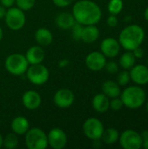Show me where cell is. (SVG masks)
<instances>
[{"label": "cell", "instance_id": "obj_41", "mask_svg": "<svg viewBox=\"0 0 148 149\" xmlns=\"http://www.w3.org/2000/svg\"><path fill=\"white\" fill-rule=\"evenodd\" d=\"M3 29H2L1 26H0V42H1V40H2V38H3Z\"/></svg>", "mask_w": 148, "mask_h": 149}, {"label": "cell", "instance_id": "obj_28", "mask_svg": "<svg viewBox=\"0 0 148 149\" xmlns=\"http://www.w3.org/2000/svg\"><path fill=\"white\" fill-rule=\"evenodd\" d=\"M71 29H72V36L73 39L77 40V41L81 40V36H82L84 25L76 22Z\"/></svg>", "mask_w": 148, "mask_h": 149}, {"label": "cell", "instance_id": "obj_17", "mask_svg": "<svg viewBox=\"0 0 148 149\" xmlns=\"http://www.w3.org/2000/svg\"><path fill=\"white\" fill-rule=\"evenodd\" d=\"M11 131L17 135H24L30 129V122L24 116H17L14 118L10 123Z\"/></svg>", "mask_w": 148, "mask_h": 149}, {"label": "cell", "instance_id": "obj_32", "mask_svg": "<svg viewBox=\"0 0 148 149\" xmlns=\"http://www.w3.org/2000/svg\"><path fill=\"white\" fill-rule=\"evenodd\" d=\"M51 1L56 6L60 8L67 7L73 3V0H51Z\"/></svg>", "mask_w": 148, "mask_h": 149}, {"label": "cell", "instance_id": "obj_4", "mask_svg": "<svg viewBox=\"0 0 148 149\" xmlns=\"http://www.w3.org/2000/svg\"><path fill=\"white\" fill-rule=\"evenodd\" d=\"M4 67L10 74L21 76L26 72L29 67V63L24 55L20 53H12L5 58Z\"/></svg>", "mask_w": 148, "mask_h": 149}, {"label": "cell", "instance_id": "obj_2", "mask_svg": "<svg viewBox=\"0 0 148 149\" xmlns=\"http://www.w3.org/2000/svg\"><path fill=\"white\" fill-rule=\"evenodd\" d=\"M145 38L143 28L137 24H130L125 27L119 36L120 45L126 51H133L140 46Z\"/></svg>", "mask_w": 148, "mask_h": 149}, {"label": "cell", "instance_id": "obj_33", "mask_svg": "<svg viewBox=\"0 0 148 149\" xmlns=\"http://www.w3.org/2000/svg\"><path fill=\"white\" fill-rule=\"evenodd\" d=\"M106 23L110 27H115L118 24V17H116V15L111 14L106 19Z\"/></svg>", "mask_w": 148, "mask_h": 149}, {"label": "cell", "instance_id": "obj_29", "mask_svg": "<svg viewBox=\"0 0 148 149\" xmlns=\"http://www.w3.org/2000/svg\"><path fill=\"white\" fill-rule=\"evenodd\" d=\"M130 81V73L127 70H123L121 71L117 77V83L120 86H126Z\"/></svg>", "mask_w": 148, "mask_h": 149}, {"label": "cell", "instance_id": "obj_25", "mask_svg": "<svg viewBox=\"0 0 148 149\" xmlns=\"http://www.w3.org/2000/svg\"><path fill=\"white\" fill-rule=\"evenodd\" d=\"M18 146V138L16 134H7L3 139V147L6 149H15Z\"/></svg>", "mask_w": 148, "mask_h": 149}, {"label": "cell", "instance_id": "obj_6", "mask_svg": "<svg viewBox=\"0 0 148 149\" xmlns=\"http://www.w3.org/2000/svg\"><path fill=\"white\" fill-rule=\"evenodd\" d=\"M4 21L7 27L12 31L21 30L26 22L24 11L18 7H10L6 10Z\"/></svg>", "mask_w": 148, "mask_h": 149}, {"label": "cell", "instance_id": "obj_11", "mask_svg": "<svg viewBox=\"0 0 148 149\" xmlns=\"http://www.w3.org/2000/svg\"><path fill=\"white\" fill-rule=\"evenodd\" d=\"M47 141L51 148L63 149L67 144V135L63 129L54 127L47 134Z\"/></svg>", "mask_w": 148, "mask_h": 149}, {"label": "cell", "instance_id": "obj_23", "mask_svg": "<svg viewBox=\"0 0 148 149\" xmlns=\"http://www.w3.org/2000/svg\"><path fill=\"white\" fill-rule=\"evenodd\" d=\"M119 138L120 134L118 130H116L113 127H110L104 130L100 140H102V141L106 145H113L119 141Z\"/></svg>", "mask_w": 148, "mask_h": 149}, {"label": "cell", "instance_id": "obj_13", "mask_svg": "<svg viewBox=\"0 0 148 149\" xmlns=\"http://www.w3.org/2000/svg\"><path fill=\"white\" fill-rule=\"evenodd\" d=\"M120 51V45L118 40L113 38H106L100 44V52L106 58H115Z\"/></svg>", "mask_w": 148, "mask_h": 149}, {"label": "cell", "instance_id": "obj_7", "mask_svg": "<svg viewBox=\"0 0 148 149\" xmlns=\"http://www.w3.org/2000/svg\"><path fill=\"white\" fill-rule=\"evenodd\" d=\"M25 74L29 81L36 86L45 84L50 78V72L48 68L42 63L31 65L28 67Z\"/></svg>", "mask_w": 148, "mask_h": 149}, {"label": "cell", "instance_id": "obj_24", "mask_svg": "<svg viewBox=\"0 0 148 149\" xmlns=\"http://www.w3.org/2000/svg\"><path fill=\"white\" fill-rule=\"evenodd\" d=\"M135 62H136V58L134 57L132 51H128L123 53L120 58V65L125 70L131 69L135 65Z\"/></svg>", "mask_w": 148, "mask_h": 149}, {"label": "cell", "instance_id": "obj_3", "mask_svg": "<svg viewBox=\"0 0 148 149\" xmlns=\"http://www.w3.org/2000/svg\"><path fill=\"white\" fill-rule=\"evenodd\" d=\"M123 105L130 109H137L142 107L146 101V93L140 86L126 87L120 93Z\"/></svg>", "mask_w": 148, "mask_h": 149}, {"label": "cell", "instance_id": "obj_5", "mask_svg": "<svg viewBox=\"0 0 148 149\" xmlns=\"http://www.w3.org/2000/svg\"><path fill=\"white\" fill-rule=\"evenodd\" d=\"M24 143L28 149L47 148V134L39 127L30 128L24 134Z\"/></svg>", "mask_w": 148, "mask_h": 149}, {"label": "cell", "instance_id": "obj_38", "mask_svg": "<svg viewBox=\"0 0 148 149\" xmlns=\"http://www.w3.org/2000/svg\"><path fill=\"white\" fill-rule=\"evenodd\" d=\"M6 8L4 6H3L2 4H0V19L4 18L5 13H6Z\"/></svg>", "mask_w": 148, "mask_h": 149}, {"label": "cell", "instance_id": "obj_18", "mask_svg": "<svg viewBox=\"0 0 148 149\" xmlns=\"http://www.w3.org/2000/svg\"><path fill=\"white\" fill-rule=\"evenodd\" d=\"M35 40L38 43V45L42 47H45L50 45L53 41V35L51 31L44 27L38 28L34 34Z\"/></svg>", "mask_w": 148, "mask_h": 149}, {"label": "cell", "instance_id": "obj_36", "mask_svg": "<svg viewBox=\"0 0 148 149\" xmlns=\"http://www.w3.org/2000/svg\"><path fill=\"white\" fill-rule=\"evenodd\" d=\"M16 0H0V3L4 6L5 8H10L12 7L13 4L15 3Z\"/></svg>", "mask_w": 148, "mask_h": 149}, {"label": "cell", "instance_id": "obj_22", "mask_svg": "<svg viewBox=\"0 0 148 149\" xmlns=\"http://www.w3.org/2000/svg\"><path fill=\"white\" fill-rule=\"evenodd\" d=\"M102 89V93L104 94H106L108 98H116V97H120V93H121V90H120V86L113 80H106L102 84L101 86Z\"/></svg>", "mask_w": 148, "mask_h": 149}, {"label": "cell", "instance_id": "obj_43", "mask_svg": "<svg viewBox=\"0 0 148 149\" xmlns=\"http://www.w3.org/2000/svg\"><path fill=\"white\" fill-rule=\"evenodd\" d=\"M147 65H148V58H147Z\"/></svg>", "mask_w": 148, "mask_h": 149}, {"label": "cell", "instance_id": "obj_31", "mask_svg": "<svg viewBox=\"0 0 148 149\" xmlns=\"http://www.w3.org/2000/svg\"><path fill=\"white\" fill-rule=\"evenodd\" d=\"M105 68L107 71V72H109L111 74H114V73L119 72V65L114 61L106 62V64L105 65Z\"/></svg>", "mask_w": 148, "mask_h": 149}, {"label": "cell", "instance_id": "obj_37", "mask_svg": "<svg viewBox=\"0 0 148 149\" xmlns=\"http://www.w3.org/2000/svg\"><path fill=\"white\" fill-rule=\"evenodd\" d=\"M69 64H70V60L69 59L63 58V59L59 60V62H58V67H60V68H65V67H67L69 65Z\"/></svg>", "mask_w": 148, "mask_h": 149}, {"label": "cell", "instance_id": "obj_21", "mask_svg": "<svg viewBox=\"0 0 148 149\" xmlns=\"http://www.w3.org/2000/svg\"><path fill=\"white\" fill-rule=\"evenodd\" d=\"M99 37V30L96 24L85 25L81 36V40L86 44H91L95 42Z\"/></svg>", "mask_w": 148, "mask_h": 149}, {"label": "cell", "instance_id": "obj_10", "mask_svg": "<svg viewBox=\"0 0 148 149\" xmlns=\"http://www.w3.org/2000/svg\"><path fill=\"white\" fill-rule=\"evenodd\" d=\"M75 100V95L71 89L61 88L58 90L53 96L54 105L61 109L71 107Z\"/></svg>", "mask_w": 148, "mask_h": 149}, {"label": "cell", "instance_id": "obj_26", "mask_svg": "<svg viewBox=\"0 0 148 149\" xmlns=\"http://www.w3.org/2000/svg\"><path fill=\"white\" fill-rule=\"evenodd\" d=\"M107 8H108V11L111 14L117 15L123 9V1L122 0H110Z\"/></svg>", "mask_w": 148, "mask_h": 149}, {"label": "cell", "instance_id": "obj_20", "mask_svg": "<svg viewBox=\"0 0 148 149\" xmlns=\"http://www.w3.org/2000/svg\"><path fill=\"white\" fill-rule=\"evenodd\" d=\"M92 105L96 112L103 113L110 108V100L106 94L98 93L93 97L92 100Z\"/></svg>", "mask_w": 148, "mask_h": 149}, {"label": "cell", "instance_id": "obj_42", "mask_svg": "<svg viewBox=\"0 0 148 149\" xmlns=\"http://www.w3.org/2000/svg\"><path fill=\"white\" fill-rule=\"evenodd\" d=\"M146 109H147V112L148 113V102L147 103V105H146Z\"/></svg>", "mask_w": 148, "mask_h": 149}, {"label": "cell", "instance_id": "obj_12", "mask_svg": "<svg viewBox=\"0 0 148 149\" xmlns=\"http://www.w3.org/2000/svg\"><path fill=\"white\" fill-rule=\"evenodd\" d=\"M86 67L93 72L101 71L105 68L106 64V58L101 52H90L85 60Z\"/></svg>", "mask_w": 148, "mask_h": 149}, {"label": "cell", "instance_id": "obj_15", "mask_svg": "<svg viewBox=\"0 0 148 149\" xmlns=\"http://www.w3.org/2000/svg\"><path fill=\"white\" fill-rule=\"evenodd\" d=\"M129 73L130 79H132L135 84L142 86L148 83V66L144 65H134L131 68Z\"/></svg>", "mask_w": 148, "mask_h": 149}, {"label": "cell", "instance_id": "obj_40", "mask_svg": "<svg viewBox=\"0 0 148 149\" xmlns=\"http://www.w3.org/2000/svg\"><path fill=\"white\" fill-rule=\"evenodd\" d=\"M3 137L1 135V134H0V148L3 147Z\"/></svg>", "mask_w": 148, "mask_h": 149}, {"label": "cell", "instance_id": "obj_14", "mask_svg": "<svg viewBox=\"0 0 148 149\" xmlns=\"http://www.w3.org/2000/svg\"><path fill=\"white\" fill-rule=\"evenodd\" d=\"M22 103L26 109L36 110L41 106L42 98L38 92L34 90H28L24 92L22 96Z\"/></svg>", "mask_w": 148, "mask_h": 149}, {"label": "cell", "instance_id": "obj_34", "mask_svg": "<svg viewBox=\"0 0 148 149\" xmlns=\"http://www.w3.org/2000/svg\"><path fill=\"white\" fill-rule=\"evenodd\" d=\"M132 52H133V55H134V57L136 58H142L144 57V50L140 46L135 48Z\"/></svg>", "mask_w": 148, "mask_h": 149}, {"label": "cell", "instance_id": "obj_19", "mask_svg": "<svg viewBox=\"0 0 148 149\" xmlns=\"http://www.w3.org/2000/svg\"><path fill=\"white\" fill-rule=\"evenodd\" d=\"M76 23L75 18L72 13L69 12H61L58 14L55 17L56 25L62 30H69Z\"/></svg>", "mask_w": 148, "mask_h": 149}, {"label": "cell", "instance_id": "obj_35", "mask_svg": "<svg viewBox=\"0 0 148 149\" xmlns=\"http://www.w3.org/2000/svg\"><path fill=\"white\" fill-rule=\"evenodd\" d=\"M140 134H141V137H142V140H143L142 148L148 149V130L143 131Z\"/></svg>", "mask_w": 148, "mask_h": 149}, {"label": "cell", "instance_id": "obj_1", "mask_svg": "<svg viewBox=\"0 0 148 149\" xmlns=\"http://www.w3.org/2000/svg\"><path fill=\"white\" fill-rule=\"evenodd\" d=\"M72 15L75 21L85 25L98 24L102 17L100 7L91 0H79L72 6Z\"/></svg>", "mask_w": 148, "mask_h": 149}, {"label": "cell", "instance_id": "obj_16", "mask_svg": "<svg viewBox=\"0 0 148 149\" xmlns=\"http://www.w3.org/2000/svg\"><path fill=\"white\" fill-rule=\"evenodd\" d=\"M24 56L29 65H36V64H41L44 61L45 54H44V48L42 46L34 45L27 50Z\"/></svg>", "mask_w": 148, "mask_h": 149}, {"label": "cell", "instance_id": "obj_8", "mask_svg": "<svg viewBox=\"0 0 148 149\" xmlns=\"http://www.w3.org/2000/svg\"><path fill=\"white\" fill-rule=\"evenodd\" d=\"M104 130V125L98 118H89L83 124L84 134L91 141L100 140Z\"/></svg>", "mask_w": 148, "mask_h": 149}, {"label": "cell", "instance_id": "obj_9", "mask_svg": "<svg viewBox=\"0 0 148 149\" xmlns=\"http://www.w3.org/2000/svg\"><path fill=\"white\" fill-rule=\"evenodd\" d=\"M120 144L124 149H140L142 148L141 134L134 130H126L120 134Z\"/></svg>", "mask_w": 148, "mask_h": 149}, {"label": "cell", "instance_id": "obj_27", "mask_svg": "<svg viewBox=\"0 0 148 149\" xmlns=\"http://www.w3.org/2000/svg\"><path fill=\"white\" fill-rule=\"evenodd\" d=\"M15 3H17V7L24 11H27L34 7L36 0H16Z\"/></svg>", "mask_w": 148, "mask_h": 149}, {"label": "cell", "instance_id": "obj_30", "mask_svg": "<svg viewBox=\"0 0 148 149\" xmlns=\"http://www.w3.org/2000/svg\"><path fill=\"white\" fill-rule=\"evenodd\" d=\"M123 102L120 100V98L116 97V98H113V100L110 101V108L113 109V111H119L123 107Z\"/></svg>", "mask_w": 148, "mask_h": 149}, {"label": "cell", "instance_id": "obj_39", "mask_svg": "<svg viewBox=\"0 0 148 149\" xmlns=\"http://www.w3.org/2000/svg\"><path fill=\"white\" fill-rule=\"evenodd\" d=\"M144 17L146 18V20L148 22V7L145 10V12H144Z\"/></svg>", "mask_w": 148, "mask_h": 149}]
</instances>
